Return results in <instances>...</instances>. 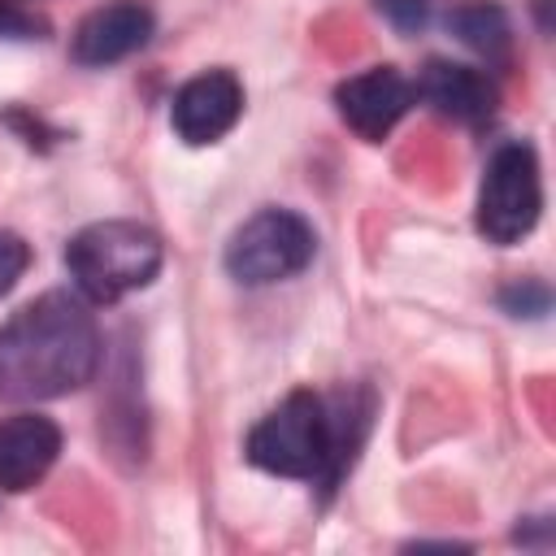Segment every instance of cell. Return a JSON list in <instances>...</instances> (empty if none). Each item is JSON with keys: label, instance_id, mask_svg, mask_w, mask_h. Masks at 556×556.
Segmentation results:
<instances>
[{"label": "cell", "instance_id": "1", "mask_svg": "<svg viewBox=\"0 0 556 556\" xmlns=\"http://www.w3.org/2000/svg\"><path fill=\"white\" fill-rule=\"evenodd\" d=\"M100 369V330L83 295L48 291L0 326V400L35 404L91 382Z\"/></svg>", "mask_w": 556, "mask_h": 556}, {"label": "cell", "instance_id": "2", "mask_svg": "<svg viewBox=\"0 0 556 556\" xmlns=\"http://www.w3.org/2000/svg\"><path fill=\"white\" fill-rule=\"evenodd\" d=\"M365 413H339L317 391H291L274 413H265L248 434V460L278 478H313L326 491L343 478L352 447L361 443Z\"/></svg>", "mask_w": 556, "mask_h": 556}, {"label": "cell", "instance_id": "3", "mask_svg": "<svg viewBox=\"0 0 556 556\" xmlns=\"http://www.w3.org/2000/svg\"><path fill=\"white\" fill-rule=\"evenodd\" d=\"M161 239L139 222H91L65 243V269L83 300L113 304L161 274Z\"/></svg>", "mask_w": 556, "mask_h": 556}, {"label": "cell", "instance_id": "4", "mask_svg": "<svg viewBox=\"0 0 556 556\" xmlns=\"http://www.w3.org/2000/svg\"><path fill=\"white\" fill-rule=\"evenodd\" d=\"M543 213V178H539V156L530 143L508 139L491 152L482 187H478V230L486 243H517L534 230Z\"/></svg>", "mask_w": 556, "mask_h": 556}, {"label": "cell", "instance_id": "5", "mask_svg": "<svg viewBox=\"0 0 556 556\" xmlns=\"http://www.w3.org/2000/svg\"><path fill=\"white\" fill-rule=\"evenodd\" d=\"M317 252L313 226L291 208H261L226 243V274L243 287H269L300 274Z\"/></svg>", "mask_w": 556, "mask_h": 556}, {"label": "cell", "instance_id": "6", "mask_svg": "<svg viewBox=\"0 0 556 556\" xmlns=\"http://www.w3.org/2000/svg\"><path fill=\"white\" fill-rule=\"evenodd\" d=\"M413 83L395 70V65H374L365 74H352L334 87V109L339 117L369 143L387 139L395 130V122L413 109Z\"/></svg>", "mask_w": 556, "mask_h": 556}, {"label": "cell", "instance_id": "7", "mask_svg": "<svg viewBox=\"0 0 556 556\" xmlns=\"http://www.w3.org/2000/svg\"><path fill=\"white\" fill-rule=\"evenodd\" d=\"M239 113H243V83L230 70H204L178 87L169 122L182 143L204 148V143H217L239 122Z\"/></svg>", "mask_w": 556, "mask_h": 556}, {"label": "cell", "instance_id": "8", "mask_svg": "<svg viewBox=\"0 0 556 556\" xmlns=\"http://www.w3.org/2000/svg\"><path fill=\"white\" fill-rule=\"evenodd\" d=\"M152 26H156V17L143 0H109L78 22L70 52L78 65H113V61L139 52L152 39Z\"/></svg>", "mask_w": 556, "mask_h": 556}, {"label": "cell", "instance_id": "9", "mask_svg": "<svg viewBox=\"0 0 556 556\" xmlns=\"http://www.w3.org/2000/svg\"><path fill=\"white\" fill-rule=\"evenodd\" d=\"M61 456V426L39 413L0 421V491H30Z\"/></svg>", "mask_w": 556, "mask_h": 556}, {"label": "cell", "instance_id": "10", "mask_svg": "<svg viewBox=\"0 0 556 556\" xmlns=\"http://www.w3.org/2000/svg\"><path fill=\"white\" fill-rule=\"evenodd\" d=\"M413 96L426 100L434 113H443L452 122H469V126L486 122L495 113V100H500L495 83L482 70L456 65V61H439V56L426 61L421 78L413 83Z\"/></svg>", "mask_w": 556, "mask_h": 556}, {"label": "cell", "instance_id": "11", "mask_svg": "<svg viewBox=\"0 0 556 556\" xmlns=\"http://www.w3.org/2000/svg\"><path fill=\"white\" fill-rule=\"evenodd\" d=\"M447 26L469 43L478 48L482 56H504L508 52V17L500 4L491 0H465L447 13Z\"/></svg>", "mask_w": 556, "mask_h": 556}, {"label": "cell", "instance_id": "12", "mask_svg": "<svg viewBox=\"0 0 556 556\" xmlns=\"http://www.w3.org/2000/svg\"><path fill=\"white\" fill-rule=\"evenodd\" d=\"M52 30V22L35 9H26L22 0H0V39H43Z\"/></svg>", "mask_w": 556, "mask_h": 556}, {"label": "cell", "instance_id": "13", "mask_svg": "<svg viewBox=\"0 0 556 556\" xmlns=\"http://www.w3.org/2000/svg\"><path fill=\"white\" fill-rule=\"evenodd\" d=\"M500 304H504V313H513V317H543L547 304H552V291H547L539 278H521V282H513V287L500 291Z\"/></svg>", "mask_w": 556, "mask_h": 556}, {"label": "cell", "instance_id": "14", "mask_svg": "<svg viewBox=\"0 0 556 556\" xmlns=\"http://www.w3.org/2000/svg\"><path fill=\"white\" fill-rule=\"evenodd\" d=\"M26 265H30V248H26V239L13 235V230H0V295L17 287V278L26 274Z\"/></svg>", "mask_w": 556, "mask_h": 556}, {"label": "cell", "instance_id": "15", "mask_svg": "<svg viewBox=\"0 0 556 556\" xmlns=\"http://www.w3.org/2000/svg\"><path fill=\"white\" fill-rule=\"evenodd\" d=\"M374 4H378V13H382L395 30H404V35H413V30L426 26V0H374Z\"/></svg>", "mask_w": 556, "mask_h": 556}]
</instances>
